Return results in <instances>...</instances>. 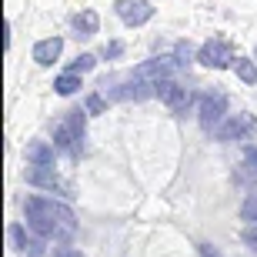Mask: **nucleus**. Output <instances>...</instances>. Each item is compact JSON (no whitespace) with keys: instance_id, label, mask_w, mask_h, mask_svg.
Listing matches in <instances>:
<instances>
[{"instance_id":"nucleus-1","label":"nucleus","mask_w":257,"mask_h":257,"mask_svg":"<svg viewBox=\"0 0 257 257\" xmlns=\"http://www.w3.org/2000/svg\"><path fill=\"white\" fill-rule=\"evenodd\" d=\"M24 210H27V224L37 234H44V237L67 240V237L77 234L74 210L64 207V204H54V200H44V197H30L24 204Z\"/></svg>"},{"instance_id":"nucleus-2","label":"nucleus","mask_w":257,"mask_h":257,"mask_svg":"<svg viewBox=\"0 0 257 257\" xmlns=\"http://www.w3.org/2000/svg\"><path fill=\"white\" fill-rule=\"evenodd\" d=\"M224 110H227V97L220 94V90H207V94H200L197 117H200V127H204V131H214V127L224 120Z\"/></svg>"},{"instance_id":"nucleus-3","label":"nucleus","mask_w":257,"mask_h":257,"mask_svg":"<svg viewBox=\"0 0 257 257\" xmlns=\"http://www.w3.org/2000/svg\"><path fill=\"white\" fill-rule=\"evenodd\" d=\"M80 137H84V114H80V110H70V117H67L64 124L54 127V144H57L60 151L74 154Z\"/></svg>"},{"instance_id":"nucleus-4","label":"nucleus","mask_w":257,"mask_h":257,"mask_svg":"<svg viewBox=\"0 0 257 257\" xmlns=\"http://www.w3.org/2000/svg\"><path fill=\"white\" fill-rule=\"evenodd\" d=\"M197 60L204 67H214V70H224V67H230V60H237L234 57V50H230V44L227 40H207L204 47H200V54H197Z\"/></svg>"},{"instance_id":"nucleus-5","label":"nucleus","mask_w":257,"mask_h":257,"mask_svg":"<svg viewBox=\"0 0 257 257\" xmlns=\"http://www.w3.org/2000/svg\"><path fill=\"white\" fill-rule=\"evenodd\" d=\"M157 97L171 107L174 114H177V110H187V104H191V90H187V87H181L177 80H171V77L157 80Z\"/></svg>"},{"instance_id":"nucleus-6","label":"nucleus","mask_w":257,"mask_h":257,"mask_svg":"<svg viewBox=\"0 0 257 257\" xmlns=\"http://www.w3.org/2000/svg\"><path fill=\"white\" fill-rule=\"evenodd\" d=\"M117 14H120L124 24L141 27V24H147V20L154 17V7L147 4V0H120V4H117Z\"/></svg>"},{"instance_id":"nucleus-7","label":"nucleus","mask_w":257,"mask_h":257,"mask_svg":"<svg viewBox=\"0 0 257 257\" xmlns=\"http://www.w3.org/2000/svg\"><path fill=\"white\" fill-rule=\"evenodd\" d=\"M257 131V120L250 114H237V117H230L227 124L217 131V137L220 141H237V137H247V134H254Z\"/></svg>"},{"instance_id":"nucleus-8","label":"nucleus","mask_w":257,"mask_h":257,"mask_svg":"<svg viewBox=\"0 0 257 257\" xmlns=\"http://www.w3.org/2000/svg\"><path fill=\"white\" fill-rule=\"evenodd\" d=\"M10 240L17 244V250L24 257H44V240H40V237H30L20 224H14V227H10Z\"/></svg>"},{"instance_id":"nucleus-9","label":"nucleus","mask_w":257,"mask_h":257,"mask_svg":"<svg viewBox=\"0 0 257 257\" xmlns=\"http://www.w3.org/2000/svg\"><path fill=\"white\" fill-rule=\"evenodd\" d=\"M27 184H37V187H47V191L67 194L64 184L57 181V174H54V167H50V164H34V167L27 171Z\"/></svg>"},{"instance_id":"nucleus-10","label":"nucleus","mask_w":257,"mask_h":257,"mask_svg":"<svg viewBox=\"0 0 257 257\" xmlns=\"http://www.w3.org/2000/svg\"><path fill=\"white\" fill-rule=\"evenodd\" d=\"M174 74V60L167 57H157V60H147V64H141L137 70H134V77H144V80H164V77H171Z\"/></svg>"},{"instance_id":"nucleus-11","label":"nucleus","mask_w":257,"mask_h":257,"mask_svg":"<svg viewBox=\"0 0 257 257\" xmlns=\"http://www.w3.org/2000/svg\"><path fill=\"white\" fill-rule=\"evenodd\" d=\"M60 50H64V40L60 37H47V40H40L37 47H34V60H37V64H54V60L60 57Z\"/></svg>"},{"instance_id":"nucleus-12","label":"nucleus","mask_w":257,"mask_h":257,"mask_svg":"<svg viewBox=\"0 0 257 257\" xmlns=\"http://www.w3.org/2000/svg\"><path fill=\"white\" fill-rule=\"evenodd\" d=\"M97 24H100V20H97L94 10H80V14L74 17V30H77V37H94V34H97Z\"/></svg>"},{"instance_id":"nucleus-13","label":"nucleus","mask_w":257,"mask_h":257,"mask_svg":"<svg viewBox=\"0 0 257 257\" xmlns=\"http://www.w3.org/2000/svg\"><path fill=\"white\" fill-rule=\"evenodd\" d=\"M27 161L30 164H54V147L44 141H34L27 144Z\"/></svg>"},{"instance_id":"nucleus-14","label":"nucleus","mask_w":257,"mask_h":257,"mask_svg":"<svg viewBox=\"0 0 257 257\" xmlns=\"http://www.w3.org/2000/svg\"><path fill=\"white\" fill-rule=\"evenodd\" d=\"M77 87H80V77L74 74V70H70V74H64V77H57V84H54V90H57L60 97H70L77 90Z\"/></svg>"},{"instance_id":"nucleus-15","label":"nucleus","mask_w":257,"mask_h":257,"mask_svg":"<svg viewBox=\"0 0 257 257\" xmlns=\"http://www.w3.org/2000/svg\"><path fill=\"white\" fill-rule=\"evenodd\" d=\"M234 70H237V77L244 80V84H257V67H254V60H244V57H240L237 64H234Z\"/></svg>"},{"instance_id":"nucleus-16","label":"nucleus","mask_w":257,"mask_h":257,"mask_svg":"<svg viewBox=\"0 0 257 257\" xmlns=\"http://www.w3.org/2000/svg\"><path fill=\"white\" fill-rule=\"evenodd\" d=\"M240 217L247 220V224H257V191H250L247 200L240 204Z\"/></svg>"},{"instance_id":"nucleus-17","label":"nucleus","mask_w":257,"mask_h":257,"mask_svg":"<svg viewBox=\"0 0 257 257\" xmlns=\"http://www.w3.org/2000/svg\"><path fill=\"white\" fill-rule=\"evenodd\" d=\"M94 64H97V57H94V54H84V57H77L74 64H70V70H74V74H84V70H90Z\"/></svg>"},{"instance_id":"nucleus-18","label":"nucleus","mask_w":257,"mask_h":257,"mask_svg":"<svg viewBox=\"0 0 257 257\" xmlns=\"http://www.w3.org/2000/svg\"><path fill=\"white\" fill-rule=\"evenodd\" d=\"M240 240H244V244H247L250 250H257V224H250V227L244 230V234H240Z\"/></svg>"},{"instance_id":"nucleus-19","label":"nucleus","mask_w":257,"mask_h":257,"mask_svg":"<svg viewBox=\"0 0 257 257\" xmlns=\"http://www.w3.org/2000/svg\"><path fill=\"white\" fill-rule=\"evenodd\" d=\"M87 110H90V114H104V100H100L97 94H90V100H87Z\"/></svg>"},{"instance_id":"nucleus-20","label":"nucleus","mask_w":257,"mask_h":257,"mask_svg":"<svg viewBox=\"0 0 257 257\" xmlns=\"http://www.w3.org/2000/svg\"><path fill=\"white\" fill-rule=\"evenodd\" d=\"M244 157H247V164L257 171V147H247V151H244Z\"/></svg>"},{"instance_id":"nucleus-21","label":"nucleus","mask_w":257,"mask_h":257,"mask_svg":"<svg viewBox=\"0 0 257 257\" xmlns=\"http://www.w3.org/2000/svg\"><path fill=\"white\" fill-rule=\"evenodd\" d=\"M54 257H84V254H80V250H57Z\"/></svg>"},{"instance_id":"nucleus-22","label":"nucleus","mask_w":257,"mask_h":257,"mask_svg":"<svg viewBox=\"0 0 257 257\" xmlns=\"http://www.w3.org/2000/svg\"><path fill=\"white\" fill-rule=\"evenodd\" d=\"M200 257H220L217 250H210V247H200Z\"/></svg>"}]
</instances>
